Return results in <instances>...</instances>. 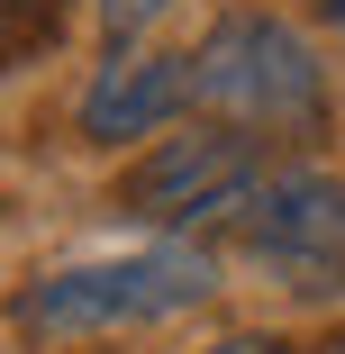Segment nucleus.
Here are the masks:
<instances>
[{
    "label": "nucleus",
    "mask_w": 345,
    "mask_h": 354,
    "mask_svg": "<svg viewBox=\"0 0 345 354\" xmlns=\"http://www.w3.org/2000/svg\"><path fill=\"white\" fill-rule=\"evenodd\" d=\"M191 109H209L218 127L254 136V146H300L327 127V64L291 19L263 10H227L209 19V37L191 46Z\"/></svg>",
    "instance_id": "nucleus-1"
},
{
    "label": "nucleus",
    "mask_w": 345,
    "mask_h": 354,
    "mask_svg": "<svg viewBox=\"0 0 345 354\" xmlns=\"http://www.w3.org/2000/svg\"><path fill=\"white\" fill-rule=\"evenodd\" d=\"M218 291V254H200L191 236H164L146 254H109V263H64L10 300V327L37 345H82V336H127V327H164Z\"/></svg>",
    "instance_id": "nucleus-2"
},
{
    "label": "nucleus",
    "mask_w": 345,
    "mask_h": 354,
    "mask_svg": "<svg viewBox=\"0 0 345 354\" xmlns=\"http://www.w3.org/2000/svg\"><path fill=\"white\" fill-rule=\"evenodd\" d=\"M236 254L263 263L282 291H345V182L309 164H272L227 218Z\"/></svg>",
    "instance_id": "nucleus-3"
},
{
    "label": "nucleus",
    "mask_w": 345,
    "mask_h": 354,
    "mask_svg": "<svg viewBox=\"0 0 345 354\" xmlns=\"http://www.w3.org/2000/svg\"><path fill=\"white\" fill-rule=\"evenodd\" d=\"M263 173L272 164H263L254 136H236V127L209 118V127L164 136L155 155H136V173L118 182V200H127V218H146L164 236H191V227H227Z\"/></svg>",
    "instance_id": "nucleus-4"
},
{
    "label": "nucleus",
    "mask_w": 345,
    "mask_h": 354,
    "mask_svg": "<svg viewBox=\"0 0 345 354\" xmlns=\"http://www.w3.org/2000/svg\"><path fill=\"white\" fill-rule=\"evenodd\" d=\"M191 109V55H155V46H118L100 64V82L82 100V136L100 146H136V136H164Z\"/></svg>",
    "instance_id": "nucleus-5"
},
{
    "label": "nucleus",
    "mask_w": 345,
    "mask_h": 354,
    "mask_svg": "<svg viewBox=\"0 0 345 354\" xmlns=\"http://www.w3.org/2000/svg\"><path fill=\"white\" fill-rule=\"evenodd\" d=\"M64 28V0H0V73H19V64H37Z\"/></svg>",
    "instance_id": "nucleus-6"
},
{
    "label": "nucleus",
    "mask_w": 345,
    "mask_h": 354,
    "mask_svg": "<svg viewBox=\"0 0 345 354\" xmlns=\"http://www.w3.org/2000/svg\"><path fill=\"white\" fill-rule=\"evenodd\" d=\"M164 10H173V0H91V19H100V37H109V46H136Z\"/></svg>",
    "instance_id": "nucleus-7"
},
{
    "label": "nucleus",
    "mask_w": 345,
    "mask_h": 354,
    "mask_svg": "<svg viewBox=\"0 0 345 354\" xmlns=\"http://www.w3.org/2000/svg\"><path fill=\"white\" fill-rule=\"evenodd\" d=\"M209 354H300V345H291V336H218Z\"/></svg>",
    "instance_id": "nucleus-8"
},
{
    "label": "nucleus",
    "mask_w": 345,
    "mask_h": 354,
    "mask_svg": "<svg viewBox=\"0 0 345 354\" xmlns=\"http://www.w3.org/2000/svg\"><path fill=\"white\" fill-rule=\"evenodd\" d=\"M327 10H336V28H345V0H327Z\"/></svg>",
    "instance_id": "nucleus-9"
},
{
    "label": "nucleus",
    "mask_w": 345,
    "mask_h": 354,
    "mask_svg": "<svg viewBox=\"0 0 345 354\" xmlns=\"http://www.w3.org/2000/svg\"><path fill=\"white\" fill-rule=\"evenodd\" d=\"M318 354H345V336H336V345H318Z\"/></svg>",
    "instance_id": "nucleus-10"
}]
</instances>
